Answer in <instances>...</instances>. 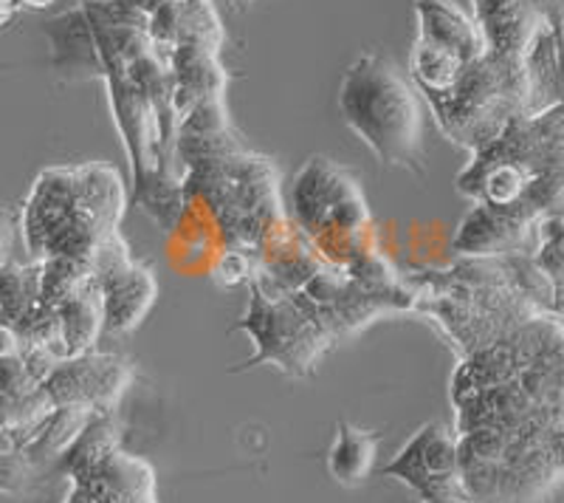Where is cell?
Returning a JSON list of instances; mask_svg holds the SVG:
<instances>
[{
    "label": "cell",
    "instance_id": "obj_1",
    "mask_svg": "<svg viewBox=\"0 0 564 503\" xmlns=\"http://www.w3.org/2000/svg\"><path fill=\"white\" fill-rule=\"evenodd\" d=\"M122 215V181L116 170L90 164L48 170L34 184L26 210L29 246L40 260H97Z\"/></svg>",
    "mask_w": 564,
    "mask_h": 503
},
{
    "label": "cell",
    "instance_id": "obj_6",
    "mask_svg": "<svg viewBox=\"0 0 564 503\" xmlns=\"http://www.w3.org/2000/svg\"><path fill=\"white\" fill-rule=\"evenodd\" d=\"M376 447H379V436L361 427H352L341 421L336 427V439L327 450V472L336 484L341 486H359L376 461Z\"/></svg>",
    "mask_w": 564,
    "mask_h": 503
},
{
    "label": "cell",
    "instance_id": "obj_2",
    "mask_svg": "<svg viewBox=\"0 0 564 503\" xmlns=\"http://www.w3.org/2000/svg\"><path fill=\"white\" fill-rule=\"evenodd\" d=\"M341 110L381 162L412 168L421 153V119L415 99L390 63L365 57L341 83Z\"/></svg>",
    "mask_w": 564,
    "mask_h": 503
},
{
    "label": "cell",
    "instance_id": "obj_3",
    "mask_svg": "<svg viewBox=\"0 0 564 503\" xmlns=\"http://www.w3.org/2000/svg\"><path fill=\"white\" fill-rule=\"evenodd\" d=\"M130 376L133 371L119 356L83 354L59 362L43 390L54 407H85L99 416H108L116 399L130 385Z\"/></svg>",
    "mask_w": 564,
    "mask_h": 503
},
{
    "label": "cell",
    "instance_id": "obj_10",
    "mask_svg": "<svg viewBox=\"0 0 564 503\" xmlns=\"http://www.w3.org/2000/svg\"><path fill=\"white\" fill-rule=\"evenodd\" d=\"M423 503H477L468 497L466 490H457V492H449V495H437V497H426Z\"/></svg>",
    "mask_w": 564,
    "mask_h": 503
},
{
    "label": "cell",
    "instance_id": "obj_8",
    "mask_svg": "<svg viewBox=\"0 0 564 503\" xmlns=\"http://www.w3.org/2000/svg\"><path fill=\"white\" fill-rule=\"evenodd\" d=\"M90 475L108 478L110 484H113L119 492H124V495H128L133 503L155 501L153 467H150L148 461H141L139 456H130V452H124L122 447L110 452L108 459H105L97 470L90 472ZM79 481H83V478H79Z\"/></svg>",
    "mask_w": 564,
    "mask_h": 503
},
{
    "label": "cell",
    "instance_id": "obj_4",
    "mask_svg": "<svg viewBox=\"0 0 564 503\" xmlns=\"http://www.w3.org/2000/svg\"><path fill=\"white\" fill-rule=\"evenodd\" d=\"M94 271H97L99 286H102L108 331L124 334V331L135 329L155 300V280L150 278V271L139 269L128 258V246L116 233L99 249Z\"/></svg>",
    "mask_w": 564,
    "mask_h": 503
},
{
    "label": "cell",
    "instance_id": "obj_9",
    "mask_svg": "<svg viewBox=\"0 0 564 503\" xmlns=\"http://www.w3.org/2000/svg\"><path fill=\"white\" fill-rule=\"evenodd\" d=\"M63 503H97V497L90 495L83 484H74V481H70V490L65 492Z\"/></svg>",
    "mask_w": 564,
    "mask_h": 503
},
{
    "label": "cell",
    "instance_id": "obj_11",
    "mask_svg": "<svg viewBox=\"0 0 564 503\" xmlns=\"http://www.w3.org/2000/svg\"><path fill=\"white\" fill-rule=\"evenodd\" d=\"M141 503H159V501H141Z\"/></svg>",
    "mask_w": 564,
    "mask_h": 503
},
{
    "label": "cell",
    "instance_id": "obj_7",
    "mask_svg": "<svg viewBox=\"0 0 564 503\" xmlns=\"http://www.w3.org/2000/svg\"><path fill=\"white\" fill-rule=\"evenodd\" d=\"M113 450H119V427L110 419V414L97 416V419L85 427L83 436L68 447V452L59 461V470L70 481H79V478L90 475V472L97 470Z\"/></svg>",
    "mask_w": 564,
    "mask_h": 503
},
{
    "label": "cell",
    "instance_id": "obj_5",
    "mask_svg": "<svg viewBox=\"0 0 564 503\" xmlns=\"http://www.w3.org/2000/svg\"><path fill=\"white\" fill-rule=\"evenodd\" d=\"M387 475L410 484L421 501L463 490L460 445L441 425H426L412 436L410 445L387 467Z\"/></svg>",
    "mask_w": 564,
    "mask_h": 503
}]
</instances>
